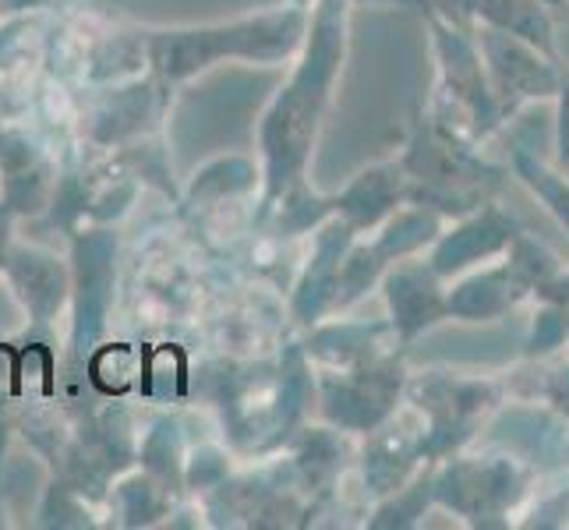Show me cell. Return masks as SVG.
Wrapping results in <instances>:
<instances>
[{
    "label": "cell",
    "instance_id": "1",
    "mask_svg": "<svg viewBox=\"0 0 569 530\" xmlns=\"http://www.w3.org/2000/svg\"><path fill=\"white\" fill-rule=\"evenodd\" d=\"M347 43V0H319L316 14L305 29L301 61L293 68L290 82L269 103L259 124V149H262V209L259 220L272 212L280 194L305 177V163L316 146L319 124L326 117L332 86L343 64Z\"/></svg>",
    "mask_w": 569,
    "mask_h": 530
},
{
    "label": "cell",
    "instance_id": "2",
    "mask_svg": "<svg viewBox=\"0 0 569 530\" xmlns=\"http://www.w3.org/2000/svg\"><path fill=\"white\" fill-rule=\"evenodd\" d=\"M308 14L305 8H283L266 14H248L238 22L188 26V29H149L139 36V50L152 68V78L163 89H173L188 78L209 71L212 64L238 57V61L280 64L305 43Z\"/></svg>",
    "mask_w": 569,
    "mask_h": 530
},
{
    "label": "cell",
    "instance_id": "3",
    "mask_svg": "<svg viewBox=\"0 0 569 530\" xmlns=\"http://www.w3.org/2000/svg\"><path fill=\"white\" fill-rule=\"evenodd\" d=\"M113 251L110 230L74 233V353L89 358L100 343L113 304Z\"/></svg>",
    "mask_w": 569,
    "mask_h": 530
},
{
    "label": "cell",
    "instance_id": "4",
    "mask_svg": "<svg viewBox=\"0 0 569 530\" xmlns=\"http://www.w3.org/2000/svg\"><path fill=\"white\" fill-rule=\"evenodd\" d=\"M57 177L26 134L0 131V206L14 216L47 209L53 199Z\"/></svg>",
    "mask_w": 569,
    "mask_h": 530
},
{
    "label": "cell",
    "instance_id": "5",
    "mask_svg": "<svg viewBox=\"0 0 569 530\" xmlns=\"http://www.w3.org/2000/svg\"><path fill=\"white\" fill-rule=\"evenodd\" d=\"M4 277L14 287L18 298H22L36 326H47L68 298V272L47 251H36V248L8 251Z\"/></svg>",
    "mask_w": 569,
    "mask_h": 530
},
{
    "label": "cell",
    "instance_id": "6",
    "mask_svg": "<svg viewBox=\"0 0 569 530\" xmlns=\"http://www.w3.org/2000/svg\"><path fill=\"white\" fill-rule=\"evenodd\" d=\"M350 233H355L350 223H329L319 230L311 266L305 272V280L298 283V293H293V316H298L301 322H316V319H322L326 308H332L340 262H343V251L350 244Z\"/></svg>",
    "mask_w": 569,
    "mask_h": 530
},
{
    "label": "cell",
    "instance_id": "7",
    "mask_svg": "<svg viewBox=\"0 0 569 530\" xmlns=\"http://www.w3.org/2000/svg\"><path fill=\"white\" fill-rule=\"evenodd\" d=\"M156 92H163V86L156 82V78L142 89L113 92V100L96 113L92 139L110 146V142H124V139H134V134H142L156 117Z\"/></svg>",
    "mask_w": 569,
    "mask_h": 530
},
{
    "label": "cell",
    "instance_id": "8",
    "mask_svg": "<svg viewBox=\"0 0 569 530\" xmlns=\"http://www.w3.org/2000/svg\"><path fill=\"white\" fill-rule=\"evenodd\" d=\"M397 194H400V177H392V170H368L329 206L343 212L350 227H368L392 206Z\"/></svg>",
    "mask_w": 569,
    "mask_h": 530
},
{
    "label": "cell",
    "instance_id": "9",
    "mask_svg": "<svg viewBox=\"0 0 569 530\" xmlns=\"http://www.w3.org/2000/svg\"><path fill=\"white\" fill-rule=\"evenodd\" d=\"M389 304H392V316H397V326L403 329V337L418 332L428 322H436V316L442 311L436 287H431L418 269H400L397 277L389 280Z\"/></svg>",
    "mask_w": 569,
    "mask_h": 530
},
{
    "label": "cell",
    "instance_id": "10",
    "mask_svg": "<svg viewBox=\"0 0 569 530\" xmlns=\"http://www.w3.org/2000/svg\"><path fill=\"white\" fill-rule=\"evenodd\" d=\"M142 460L149 467V474L156 478H178L181 474V442H178V428H173L170 421H160L152 431H149V439L142 446Z\"/></svg>",
    "mask_w": 569,
    "mask_h": 530
},
{
    "label": "cell",
    "instance_id": "11",
    "mask_svg": "<svg viewBox=\"0 0 569 530\" xmlns=\"http://www.w3.org/2000/svg\"><path fill=\"white\" fill-rule=\"evenodd\" d=\"M117 499H121V513L128 523H149L152 517L163 513V496L160 488H156L152 481H142L134 478L128 484H121V492H117Z\"/></svg>",
    "mask_w": 569,
    "mask_h": 530
},
{
    "label": "cell",
    "instance_id": "12",
    "mask_svg": "<svg viewBox=\"0 0 569 530\" xmlns=\"http://www.w3.org/2000/svg\"><path fill=\"white\" fill-rule=\"evenodd\" d=\"M11 220L14 212L8 206H0V269H4V259H8V241H11Z\"/></svg>",
    "mask_w": 569,
    "mask_h": 530
},
{
    "label": "cell",
    "instance_id": "13",
    "mask_svg": "<svg viewBox=\"0 0 569 530\" xmlns=\"http://www.w3.org/2000/svg\"><path fill=\"white\" fill-rule=\"evenodd\" d=\"M47 0H0V11H29V8H43Z\"/></svg>",
    "mask_w": 569,
    "mask_h": 530
},
{
    "label": "cell",
    "instance_id": "14",
    "mask_svg": "<svg viewBox=\"0 0 569 530\" xmlns=\"http://www.w3.org/2000/svg\"><path fill=\"white\" fill-rule=\"evenodd\" d=\"M290 4H293V8H308V4H311V0H290Z\"/></svg>",
    "mask_w": 569,
    "mask_h": 530
},
{
    "label": "cell",
    "instance_id": "15",
    "mask_svg": "<svg viewBox=\"0 0 569 530\" xmlns=\"http://www.w3.org/2000/svg\"><path fill=\"white\" fill-rule=\"evenodd\" d=\"M418 4H421V0H418Z\"/></svg>",
    "mask_w": 569,
    "mask_h": 530
}]
</instances>
